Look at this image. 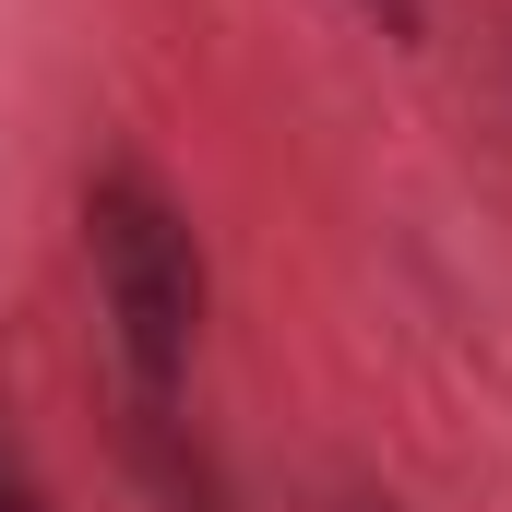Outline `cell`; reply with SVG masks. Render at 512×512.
Masks as SVG:
<instances>
[{"instance_id":"1","label":"cell","mask_w":512,"mask_h":512,"mask_svg":"<svg viewBox=\"0 0 512 512\" xmlns=\"http://www.w3.org/2000/svg\"><path fill=\"white\" fill-rule=\"evenodd\" d=\"M84 251H96V298H108V334H120L131 393L191 382V346H203V251L179 227V203L143 179V167H96L84 191Z\"/></svg>"},{"instance_id":"2","label":"cell","mask_w":512,"mask_h":512,"mask_svg":"<svg viewBox=\"0 0 512 512\" xmlns=\"http://www.w3.org/2000/svg\"><path fill=\"white\" fill-rule=\"evenodd\" d=\"M131 453H143V477H155V501H167V512H227L215 465H203V453H179V417H167L155 393H131Z\"/></svg>"},{"instance_id":"3","label":"cell","mask_w":512,"mask_h":512,"mask_svg":"<svg viewBox=\"0 0 512 512\" xmlns=\"http://www.w3.org/2000/svg\"><path fill=\"white\" fill-rule=\"evenodd\" d=\"M358 12H382V36H417V0H358Z\"/></svg>"},{"instance_id":"4","label":"cell","mask_w":512,"mask_h":512,"mask_svg":"<svg viewBox=\"0 0 512 512\" xmlns=\"http://www.w3.org/2000/svg\"><path fill=\"white\" fill-rule=\"evenodd\" d=\"M0 512H36V489H24V477H0Z\"/></svg>"}]
</instances>
